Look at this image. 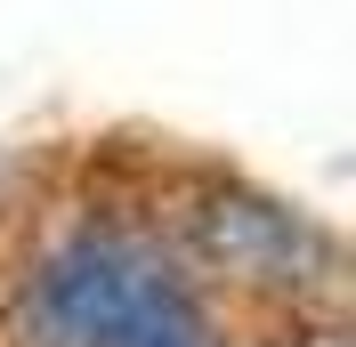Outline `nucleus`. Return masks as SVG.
Listing matches in <instances>:
<instances>
[{"instance_id": "obj_1", "label": "nucleus", "mask_w": 356, "mask_h": 347, "mask_svg": "<svg viewBox=\"0 0 356 347\" xmlns=\"http://www.w3.org/2000/svg\"><path fill=\"white\" fill-rule=\"evenodd\" d=\"M33 347H211L195 282L130 226H73L33 275Z\"/></svg>"}]
</instances>
